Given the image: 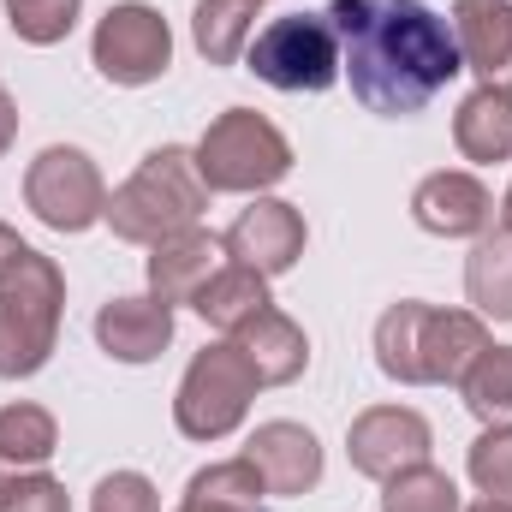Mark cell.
<instances>
[{
  "mask_svg": "<svg viewBox=\"0 0 512 512\" xmlns=\"http://www.w3.org/2000/svg\"><path fill=\"white\" fill-rule=\"evenodd\" d=\"M90 512H161V495H155V483L143 471H114V477L96 483Z\"/></svg>",
  "mask_w": 512,
  "mask_h": 512,
  "instance_id": "obj_29",
  "label": "cell"
},
{
  "mask_svg": "<svg viewBox=\"0 0 512 512\" xmlns=\"http://www.w3.org/2000/svg\"><path fill=\"white\" fill-rule=\"evenodd\" d=\"M12 137H18V102H12V90L0 84V155L12 149Z\"/></svg>",
  "mask_w": 512,
  "mask_h": 512,
  "instance_id": "obj_30",
  "label": "cell"
},
{
  "mask_svg": "<svg viewBox=\"0 0 512 512\" xmlns=\"http://www.w3.org/2000/svg\"><path fill=\"white\" fill-rule=\"evenodd\" d=\"M191 501H209V507H227V512H262V477H256L251 459H221V465H203L191 483H185Z\"/></svg>",
  "mask_w": 512,
  "mask_h": 512,
  "instance_id": "obj_24",
  "label": "cell"
},
{
  "mask_svg": "<svg viewBox=\"0 0 512 512\" xmlns=\"http://www.w3.org/2000/svg\"><path fill=\"white\" fill-rule=\"evenodd\" d=\"M12 245H18V233H12V227H0V262H6V251H12Z\"/></svg>",
  "mask_w": 512,
  "mask_h": 512,
  "instance_id": "obj_33",
  "label": "cell"
},
{
  "mask_svg": "<svg viewBox=\"0 0 512 512\" xmlns=\"http://www.w3.org/2000/svg\"><path fill=\"white\" fill-rule=\"evenodd\" d=\"M197 173L209 191H268L292 173V143L256 108H227L197 137Z\"/></svg>",
  "mask_w": 512,
  "mask_h": 512,
  "instance_id": "obj_5",
  "label": "cell"
},
{
  "mask_svg": "<svg viewBox=\"0 0 512 512\" xmlns=\"http://www.w3.org/2000/svg\"><path fill=\"white\" fill-rule=\"evenodd\" d=\"M239 352H245V364L256 370V382L262 387H286L304 376V364H310V340H304V328L286 316V310H256L245 328H233L227 334Z\"/></svg>",
  "mask_w": 512,
  "mask_h": 512,
  "instance_id": "obj_17",
  "label": "cell"
},
{
  "mask_svg": "<svg viewBox=\"0 0 512 512\" xmlns=\"http://www.w3.org/2000/svg\"><path fill=\"white\" fill-rule=\"evenodd\" d=\"M382 512H465L459 483L435 465H411L382 483Z\"/></svg>",
  "mask_w": 512,
  "mask_h": 512,
  "instance_id": "obj_25",
  "label": "cell"
},
{
  "mask_svg": "<svg viewBox=\"0 0 512 512\" xmlns=\"http://www.w3.org/2000/svg\"><path fill=\"white\" fill-rule=\"evenodd\" d=\"M453 143L465 161L477 167H495V161H512V96L507 90H471L453 114Z\"/></svg>",
  "mask_w": 512,
  "mask_h": 512,
  "instance_id": "obj_18",
  "label": "cell"
},
{
  "mask_svg": "<svg viewBox=\"0 0 512 512\" xmlns=\"http://www.w3.org/2000/svg\"><path fill=\"white\" fill-rule=\"evenodd\" d=\"M96 346L114 364H155L173 346V310L161 298H108L96 310Z\"/></svg>",
  "mask_w": 512,
  "mask_h": 512,
  "instance_id": "obj_15",
  "label": "cell"
},
{
  "mask_svg": "<svg viewBox=\"0 0 512 512\" xmlns=\"http://www.w3.org/2000/svg\"><path fill=\"white\" fill-rule=\"evenodd\" d=\"M274 298H268V280L245 268V262H227V268H215L209 274V286L197 292V316L209 322V328H221V334H233V328H245L256 310H268Z\"/></svg>",
  "mask_w": 512,
  "mask_h": 512,
  "instance_id": "obj_20",
  "label": "cell"
},
{
  "mask_svg": "<svg viewBox=\"0 0 512 512\" xmlns=\"http://www.w3.org/2000/svg\"><path fill=\"white\" fill-rule=\"evenodd\" d=\"M0 512H72V495L48 471H24L0 483Z\"/></svg>",
  "mask_w": 512,
  "mask_h": 512,
  "instance_id": "obj_28",
  "label": "cell"
},
{
  "mask_svg": "<svg viewBox=\"0 0 512 512\" xmlns=\"http://www.w3.org/2000/svg\"><path fill=\"white\" fill-rule=\"evenodd\" d=\"M84 0H6V24L18 30V42L30 48H54L78 30Z\"/></svg>",
  "mask_w": 512,
  "mask_h": 512,
  "instance_id": "obj_26",
  "label": "cell"
},
{
  "mask_svg": "<svg viewBox=\"0 0 512 512\" xmlns=\"http://www.w3.org/2000/svg\"><path fill=\"white\" fill-rule=\"evenodd\" d=\"M245 66L268 90L322 96L328 84H340V36H334L328 12H286V18H268L251 36Z\"/></svg>",
  "mask_w": 512,
  "mask_h": 512,
  "instance_id": "obj_6",
  "label": "cell"
},
{
  "mask_svg": "<svg viewBox=\"0 0 512 512\" xmlns=\"http://www.w3.org/2000/svg\"><path fill=\"white\" fill-rule=\"evenodd\" d=\"M328 24L352 96L382 120L423 114L465 72L453 24L423 0H328Z\"/></svg>",
  "mask_w": 512,
  "mask_h": 512,
  "instance_id": "obj_1",
  "label": "cell"
},
{
  "mask_svg": "<svg viewBox=\"0 0 512 512\" xmlns=\"http://www.w3.org/2000/svg\"><path fill=\"white\" fill-rule=\"evenodd\" d=\"M411 221L435 239H483L495 227V197L477 173L441 167L411 191Z\"/></svg>",
  "mask_w": 512,
  "mask_h": 512,
  "instance_id": "obj_12",
  "label": "cell"
},
{
  "mask_svg": "<svg viewBox=\"0 0 512 512\" xmlns=\"http://www.w3.org/2000/svg\"><path fill=\"white\" fill-rule=\"evenodd\" d=\"M429 453H435V429H429V417L411 411V405H370V411H358L352 429H346V459H352V471H358V477H376V483L411 471V465H429Z\"/></svg>",
  "mask_w": 512,
  "mask_h": 512,
  "instance_id": "obj_10",
  "label": "cell"
},
{
  "mask_svg": "<svg viewBox=\"0 0 512 512\" xmlns=\"http://www.w3.org/2000/svg\"><path fill=\"white\" fill-rule=\"evenodd\" d=\"M256 370L245 364V352L233 340L221 346H203L191 358V370L179 376V393H173V423L185 441H227L245 417H251L256 399Z\"/></svg>",
  "mask_w": 512,
  "mask_h": 512,
  "instance_id": "obj_7",
  "label": "cell"
},
{
  "mask_svg": "<svg viewBox=\"0 0 512 512\" xmlns=\"http://www.w3.org/2000/svg\"><path fill=\"white\" fill-rule=\"evenodd\" d=\"M459 393H465V405H471L477 423H489V429L512 423V346H489V352L465 370Z\"/></svg>",
  "mask_w": 512,
  "mask_h": 512,
  "instance_id": "obj_23",
  "label": "cell"
},
{
  "mask_svg": "<svg viewBox=\"0 0 512 512\" xmlns=\"http://www.w3.org/2000/svg\"><path fill=\"white\" fill-rule=\"evenodd\" d=\"M465 512H512V501H495V495H483L477 507H465Z\"/></svg>",
  "mask_w": 512,
  "mask_h": 512,
  "instance_id": "obj_31",
  "label": "cell"
},
{
  "mask_svg": "<svg viewBox=\"0 0 512 512\" xmlns=\"http://www.w3.org/2000/svg\"><path fill=\"white\" fill-rule=\"evenodd\" d=\"M179 512H227V507H209V501H191V495H185V501H179Z\"/></svg>",
  "mask_w": 512,
  "mask_h": 512,
  "instance_id": "obj_32",
  "label": "cell"
},
{
  "mask_svg": "<svg viewBox=\"0 0 512 512\" xmlns=\"http://www.w3.org/2000/svg\"><path fill=\"white\" fill-rule=\"evenodd\" d=\"M489 346L495 340L477 310H435L423 298L387 304L376 322V364L399 387H459Z\"/></svg>",
  "mask_w": 512,
  "mask_h": 512,
  "instance_id": "obj_2",
  "label": "cell"
},
{
  "mask_svg": "<svg viewBox=\"0 0 512 512\" xmlns=\"http://www.w3.org/2000/svg\"><path fill=\"white\" fill-rule=\"evenodd\" d=\"M60 447V429H54V411L30 405V399H12L0 405V483L6 477H24V471H42Z\"/></svg>",
  "mask_w": 512,
  "mask_h": 512,
  "instance_id": "obj_19",
  "label": "cell"
},
{
  "mask_svg": "<svg viewBox=\"0 0 512 512\" xmlns=\"http://www.w3.org/2000/svg\"><path fill=\"white\" fill-rule=\"evenodd\" d=\"M304 215L292 209V203H280V197H256L251 209L221 233V251L233 256V262H245L256 268L262 280H274V274H286L298 256H304Z\"/></svg>",
  "mask_w": 512,
  "mask_h": 512,
  "instance_id": "obj_11",
  "label": "cell"
},
{
  "mask_svg": "<svg viewBox=\"0 0 512 512\" xmlns=\"http://www.w3.org/2000/svg\"><path fill=\"white\" fill-rule=\"evenodd\" d=\"M221 268V239L203 227H185L161 245H149V298L173 304H197V292L209 286V274Z\"/></svg>",
  "mask_w": 512,
  "mask_h": 512,
  "instance_id": "obj_16",
  "label": "cell"
},
{
  "mask_svg": "<svg viewBox=\"0 0 512 512\" xmlns=\"http://www.w3.org/2000/svg\"><path fill=\"white\" fill-rule=\"evenodd\" d=\"M90 60L108 84L137 90V84H155L167 66H173V30L155 6L143 0H120L102 12L96 36H90Z\"/></svg>",
  "mask_w": 512,
  "mask_h": 512,
  "instance_id": "obj_9",
  "label": "cell"
},
{
  "mask_svg": "<svg viewBox=\"0 0 512 512\" xmlns=\"http://www.w3.org/2000/svg\"><path fill=\"white\" fill-rule=\"evenodd\" d=\"M203 209H209V185L197 173V155L179 149V143H161V149H149L137 161V173L108 197V215L102 221L126 245H161V239L197 227Z\"/></svg>",
  "mask_w": 512,
  "mask_h": 512,
  "instance_id": "obj_4",
  "label": "cell"
},
{
  "mask_svg": "<svg viewBox=\"0 0 512 512\" xmlns=\"http://www.w3.org/2000/svg\"><path fill=\"white\" fill-rule=\"evenodd\" d=\"M245 459L256 465V477H262L268 495H310L322 483V447H316V435L304 423H286V417L256 423V435L245 441Z\"/></svg>",
  "mask_w": 512,
  "mask_h": 512,
  "instance_id": "obj_14",
  "label": "cell"
},
{
  "mask_svg": "<svg viewBox=\"0 0 512 512\" xmlns=\"http://www.w3.org/2000/svg\"><path fill=\"white\" fill-rule=\"evenodd\" d=\"M501 227H507V233H512V191H507V197H501Z\"/></svg>",
  "mask_w": 512,
  "mask_h": 512,
  "instance_id": "obj_34",
  "label": "cell"
},
{
  "mask_svg": "<svg viewBox=\"0 0 512 512\" xmlns=\"http://www.w3.org/2000/svg\"><path fill=\"white\" fill-rule=\"evenodd\" d=\"M256 12H262V0H197V12H191V42H197V54H203L209 66L245 60Z\"/></svg>",
  "mask_w": 512,
  "mask_h": 512,
  "instance_id": "obj_21",
  "label": "cell"
},
{
  "mask_svg": "<svg viewBox=\"0 0 512 512\" xmlns=\"http://www.w3.org/2000/svg\"><path fill=\"white\" fill-rule=\"evenodd\" d=\"M60 316H66L60 262L18 239L0 262V382H24L54 358Z\"/></svg>",
  "mask_w": 512,
  "mask_h": 512,
  "instance_id": "obj_3",
  "label": "cell"
},
{
  "mask_svg": "<svg viewBox=\"0 0 512 512\" xmlns=\"http://www.w3.org/2000/svg\"><path fill=\"white\" fill-rule=\"evenodd\" d=\"M465 298L483 322H512V233H483L465 262Z\"/></svg>",
  "mask_w": 512,
  "mask_h": 512,
  "instance_id": "obj_22",
  "label": "cell"
},
{
  "mask_svg": "<svg viewBox=\"0 0 512 512\" xmlns=\"http://www.w3.org/2000/svg\"><path fill=\"white\" fill-rule=\"evenodd\" d=\"M465 471H471V483H477L483 495L512 501V423H501V429H483V435L471 441Z\"/></svg>",
  "mask_w": 512,
  "mask_h": 512,
  "instance_id": "obj_27",
  "label": "cell"
},
{
  "mask_svg": "<svg viewBox=\"0 0 512 512\" xmlns=\"http://www.w3.org/2000/svg\"><path fill=\"white\" fill-rule=\"evenodd\" d=\"M453 42L483 90L512 96V0H453Z\"/></svg>",
  "mask_w": 512,
  "mask_h": 512,
  "instance_id": "obj_13",
  "label": "cell"
},
{
  "mask_svg": "<svg viewBox=\"0 0 512 512\" xmlns=\"http://www.w3.org/2000/svg\"><path fill=\"white\" fill-rule=\"evenodd\" d=\"M24 203L42 227L54 233H90L108 215V185L102 167L72 149V143H48L30 167H24Z\"/></svg>",
  "mask_w": 512,
  "mask_h": 512,
  "instance_id": "obj_8",
  "label": "cell"
}]
</instances>
